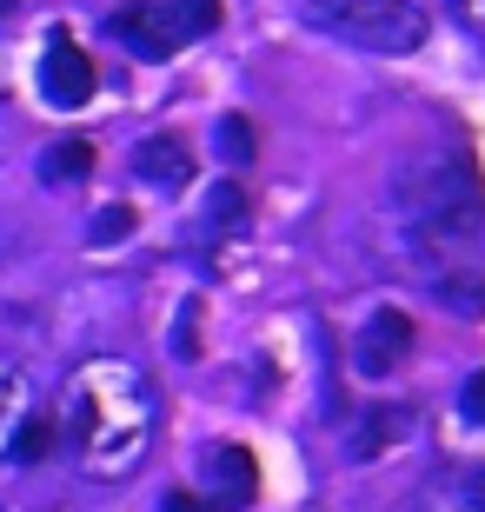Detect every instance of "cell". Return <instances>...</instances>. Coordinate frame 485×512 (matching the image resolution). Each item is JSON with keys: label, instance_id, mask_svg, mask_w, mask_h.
Masks as SVG:
<instances>
[{"label": "cell", "instance_id": "cell-15", "mask_svg": "<svg viewBox=\"0 0 485 512\" xmlns=\"http://www.w3.org/2000/svg\"><path fill=\"white\" fill-rule=\"evenodd\" d=\"M127 233H133V213L127 207H107L94 220V247H113V240H127Z\"/></svg>", "mask_w": 485, "mask_h": 512}, {"label": "cell", "instance_id": "cell-6", "mask_svg": "<svg viewBox=\"0 0 485 512\" xmlns=\"http://www.w3.org/2000/svg\"><path fill=\"white\" fill-rule=\"evenodd\" d=\"M253 493H260V459L246 446H233V439H220L200 466V499L213 512H240V506H253Z\"/></svg>", "mask_w": 485, "mask_h": 512}, {"label": "cell", "instance_id": "cell-11", "mask_svg": "<svg viewBox=\"0 0 485 512\" xmlns=\"http://www.w3.org/2000/svg\"><path fill=\"white\" fill-rule=\"evenodd\" d=\"M40 173H47L54 187H80V180L94 173V147H87V140H54V147L40 153Z\"/></svg>", "mask_w": 485, "mask_h": 512}, {"label": "cell", "instance_id": "cell-4", "mask_svg": "<svg viewBox=\"0 0 485 512\" xmlns=\"http://www.w3.org/2000/svg\"><path fill=\"white\" fill-rule=\"evenodd\" d=\"M107 34L140 60H167V54H180V47L193 40L173 0H120V7L107 14Z\"/></svg>", "mask_w": 485, "mask_h": 512}, {"label": "cell", "instance_id": "cell-9", "mask_svg": "<svg viewBox=\"0 0 485 512\" xmlns=\"http://www.w3.org/2000/svg\"><path fill=\"white\" fill-rule=\"evenodd\" d=\"M133 173H140L147 187H160V193H180L193 180L187 140H180V133H153V140H140V147H133Z\"/></svg>", "mask_w": 485, "mask_h": 512}, {"label": "cell", "instance_id": "cell-7", "mask_svg": "<svg viewBox=\"0 0 485 512\" xmlns=\"http://www.w3.org/2000/svg\"><path fill=\"white\" fill-rule=\"evenodd\" d=\"M412 353V320L399 306H379L373 320L353 333V373L359 380H392V366Z\"/></svg>", "mask_w": 485, "mask_h": 512}, {"label": "cell", "instance_id": "cell-17", "mask_svg": "<svg viewBox=\"0 0 485 512\" xmlns=\"http://www.w3.org/2000/svg\"><path fill=\"white\" fill-rule=\"evenodd\" d=\"M160 512H213V506H206L200 493H167V499H160Z\"/></svg>", "mask_w": 485, "mask_h": 512}, {"label": "cell", "instance_id": "cell-14", "mask_svg": "<svg viewBox=\"0 0 485 512\" xmlns=\"http://www.w3.org/2000/svg\"><path fill=\"white\" fill-rule=\"evenodd\" d=\"M180 20H187V34H213L220 27V0H173Z\"/></svg>", "mask_w": 485, "mask_h": 512}, {"label": "cell", "instance_id": "cell-1", "mask_svg": "<svg viewBox=\"0 0 485 512\" xmlns=\"http://www.w3.org/2000/svg\"><path fill=\"white\" fill-rule=\"evenodd\" d=\"M60 446L74 459L80 479L94 486H120L147 466L153 433H160V386L147 380V366L120 360V353H94L80 360L60 386Z\"/></svg>", "mask_w": 485, "mask_h": 512}, {"label": "cell", "instance_id": "cell-3", "mask_svg": "<svg viewBox=\"0 0 485 512\" xmlns=\"http://www.w3.org/2000/svg\"><path fill=\"white\" fill-rule=\"evenodd\" d=\"M306 27L366 54H412L432 34L419 0H306Z\"/></svg>", "mask_w": 485, "mask_h": 512}, {"label": "cell", "instance_id": "cell-20", "mask_svg": "<svg viewBox=\"0 0 485 512\" xmlns=\"http://www.w3.org/2000/svg\"><path fill=\"white\" fill-rule=\"evenodd\" d=\"M60 512H74V506H60Z\"/></svg>", "mask_w": 485, "mask_h": 512}, {"label": "cell", "instance_id": "cell-8", "mask_svg": "<svg viewBox=\"0 0 485 512\" xmlns=\"http://www.w3.org/2000/svg\"><path fill=\"white\" fill-rule=\"evenodd\" d=\"M419 512H485V459H446L419 479Z\"/></svg>", "mask_w": 485, "mask_h": 512}, {"label": "cell", "instance_id": "cell-10", "mask_svg": "<svg viewBox=\"0 0 485 512\" xmlns=\"http://www.w3.org/2000/svg\"><path fill=\"white\" fill-rule=\"evenodd\" d=\"M27 413H34V386H27V373L14 360H0V459H14V439L27 426Z\"/></svg>", "mask_w": 485, "mask_h": 512}, {"label": "cell", "instance_id": "cell-16", "mask_svg": "<svg viewBox=\"0 0 485 512\" xmlns=\"http://www.w3.org/2000/svg\"><path fill=\"white\" fill-rule=\"evenodd\" d=\"M459 413L472 419V426H485V373H472L466 393H459Z\"/></svg>", "mask_w": 485, "mask_h": 512}, {"label": "cell", "instance_id": "cell-12", "mask_svg": "<svg viewBox=\"0 0 485 512\" xmlns=\"http://www.w3.org/2000/svg\"><path fill=\"white\" fill-rule=\"evenodd\" d=\"M392 433H406V413L379 406V413L359 419V433H353V446H346V453H353V459H373V453H386V446H392Z\"/></svg>", "mask_w": 485, "mask_h": 512}, {"label": "cell", "instance_id": "cell-2", "mask_svg": "<svg viewBox=\"0 0 485 512\" xmlns=\"http://www.w3.org/2000/svg\"><path fill=\"white\" fill-rule=\"evenodd\" d=\"M399 213L432 293L459 313H485V187L466 160H426L399 180Z\"/></svg>", "mask_w": 485, "mask_h": 512}, {"label": "cell", "instance_id": "cell-18", "mask_svg": "<svg viewBox=\"0 0 485 512\" xmlns=\"http://www.w3.org/2000/svg\"><path fill=\"white\" fill-rule=\"evenodd\" d=\"M452 7H459V20H466L472 34H485V0H452Z\"/></svg>", "mask_w": 485, "mask_h": 512}, {"label": "cell", "instance_id": "cell-19", "mask_svg": "<svg viewBox=\"0 0 485 512\" xmlns=\"http://www.w3.org/2000/svg\"><path fill=\"white\" fill-rule=\"evenodd\" d=\"M14 7H20V0H0V14H14Z\"/></svg>", "mask_w": 485, "mask_h": 512}, {"label": "cell", "instance_id": "cell-5", "mask_svg": "<svg viewBox=\"0 0 485 512\" xmlns=\"http://www.w3.org/2000/svg\"><path fill=\"white\" fill-rule=\"evenodd\" d=\"M94 87H100V74H94V60H87V47L74 34L47 40V54H40V94H47V107L74 114V107L94 100Z\"/></svg>", "mask_w": 485, "mask_h": 512}, {"label": "cell", "instance_id": "cell-13", "mask_svg": "<svg viewBox=\"0 0 485 512\" xmlns=\"http://www.w3.org/2000/svg\"><path fill=\"white\" fill-rule=\"evenodd\" d=\"M220 153L233 160V167H246V160H253V127H246L240 114H233V120L220 127Z\"/></svg>", "mask_w": 485, "mask_h": 512}]
</instances>
